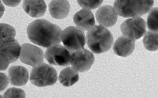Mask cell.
I'll return each instance as SVG.
<instances>
[{
	"label": "cell",
	"mask_w": 158,
	"mask_h": 98,
	"mask_svg": "<svg viewBox=\"0 0 158 98\" xmlns=\"http://www.w3.org/2000/svg\"><path fill=\"white\" fill-rule=\"evenodd\" d=\"M9 62L0 52V71L6 70L9 66Z\"/></svg>",
	"instance_id": "cb8c5ba5"
},
{
	"label": "cell",
	"mask_w": 158,
	"mask_h": 98,
	"mask_svg": "<svg viewBox=\"0 0 158 98\" xmlns=\"http://www.w3.org/2000/svg\"><path fill=\"white\" fill-rule=\"evenodd\" d=\"M21 1H3V2L5 4L9 7H15L19 4Z\"/></svg>",
	"instance_id": "d4e9b609"
},
{
	"label": "cell",
	"mask_w": 158,
	"mask_h": 98,
	"mask_svg": "<svg viewBox=\"0 0 158 98\" xmlns=\"http://www.w3.org/2000/svg\"><path fill=\"white\" fill-rule=\"evenodd\" d=\"M103 1L94 0V1H77L79 6L84 9L88 10L95 9L100 6Z\"/></svg>",
	"instance_id": "7402d4cb"
},
{
	"label": "cell",
	"mask_w": 158,
	"mask_h": 98,
	"mask_svg": "<svg viewBox=\"0 0 158 98\" xmlns=\"http://www.w3.org/2000/svg\"><path fill=\"white\" fill-rule=\"evenodd\" d=\"M72 53L65 47L57 45L47 49L45 57L51 65L65 67L70 65Z\"/></svg>",
	"instance_id": "52a82bcc"
},
{
	"label": "cell",
	"mask_w": 158,
	"mask_h": 98,
	"mask_svg": "<svg viewBox=\"0 0 158 98\" xmlns=\"http://www.w3.org/2000/svg\"><path fill=\"white\" fill-rule=\"evenodd\" d=\"M23 8L31 17L39 18L43 16L47 9V5L44 1H24Z\"/></svg>",
	"instance_id": "9a60e30c"
},
{
	"label": "cell",
	"mask_w": 158,
	"mask_h": 98,
	"mask_svg": "<svg viewBox=\"0 0 158 98\" xmlns=\"http://www.w3.org/2000/svg\"><path fill=\"white\" fill-rule=\"evenodd\" d=\"M61 39L65 47L72 53L84 48L85 44L84 32L73 26H69L62 31Z\"/></svg>",
	"instance_id": "5b68a950"
},
{
	"label": "cell",
	"mask_w": 158,
	"mask_h": 98,
	"mask_svg": "<svg viewBox=\"0 0 158 98\" xmlns=\"http://www.w3.org/2000/svg\"><path fill=\"white\" fill-rule=\"evenodd\" d=\"M21 51V47L15 39L4 43L0 47V52L10 63H14L18 60Z\"/></svg>",
	"instance_id": "5bb4252c"
},
{
	"label": "cell",
	"mask_w": 158,
	"mask_h": 98,
	"mask_svg": "<svg viewBox=\"0 0 158 98\" xmlns=\"http://www.w3.org/2000/svg\"><path fill=\"white\" fill-rule=\"evenodd\" d=\"M9 84V79L6 74L0 73V92L5 90Z\"/></svg>",
	"instance_id": "603a6c76"
},
{
	"label": "cell",
	"mask_w": 158,
	"mask_h": 98,
	"mask_svg": "<svg viewBox=\"0 0 158 98\" xmlns=\"http://www.w3.org/2000/svg\"><path fill=\"white\" fill-rule=\"evenodd\" d=\"M79 78L78 73L73 68L67 67L61 72L59 77L60 83L63 86L70 87L75 84Z\"/></svg>",
	"instance_id": "e0dca14e"
},
{
	"label": "cell",
	"mask_w": 158,
	"mask_h": 98,
	"mask_svg": "<svg viewBox=\"0 0 158 98\" xmlns=\"http://www.w3.org/2000/svg\"><path fill=\"white\" fill-rule=\"evenodd\" d=\"M4 98H26L25 92L20 88L12 87L5 93Z\"/></svg>",
	"instance_id": "44dd1931"
},
{
	"label": "cell",
	"mask_w": 158,
	"mask_h": 98,
	"mask_svg": "<svg viewBox=\"0 0 158 98\" xmlns=\"http://www.w3.org/2000/svg\"><path fill=\"white\" fill-rule=\"evenodd\" d=\"M154 5L151 0H117L114 7L117 14L125 18L139 17L149 12Z\"/></svg>",
	"instance_id": "3957f363"
},
{
	"label": "cell",
	"mask_w": 158,
	"mask_h": 98,
	"mask_svg": "<svg viewBox=\"0 0 158 98\" xmlns=\"http://www.w3.org/2000/svg\"><path fill=\"white\" fill-rule=\"evenodd\" d=\"M57 74L52 66L42 63L34 67L30 74L32 84L38 87H45L54 84L57 80Z\"/></svg>",
	"instance_id": "277c9868"
},
{
	"label": "cell",
	"mask_w": 158,
	"mask_h": 98,
	"mask_svg": "<svg viewBox=\"0 0 158 98\" xmlns=\"http://www.w3.org/2000/svg\"><path fill=\"white\" fill-rule=\"evenodd\" d=\"M158 10L157 7L153 8L151 10L147 20V24L148 29L156 32H158Z\"/></svg>",
	"instance_id": "ffe728a7"
},
{
	"label": "cell",
	"mask_w": 158,
	"mask_h": 98,
	"mask_svg": "<svg viewBox=\"0 0 158 98\" xmlns=\"http://www.w3.org/2000/svg\"><path fill=\"white\" fill-rule=\"evenodd\" d=\"M95 59L93 54L84 48L72 53L70 64L76 70L83 73L90 69Z\"/></svg>",
	"instance_id": "ba28073f"
},
{
	"label": "cell",
	"mask_w": 158,
	"mask_h": 98,
	"mask_svg": "<svg viewBox=\"0 0 158 98\" xmlns=\"http://www.w3.org/2000/svg\"><path fill=\"white\" fill-rule=\"evenodd\" d=\"M73 22L78 28L83 31H88L95 25L94 15L90 10L83 9L74 16Z\"/></svg>",
	"instance_id": "8fae6325"
},
{
	"label": "cell",
	"mask_w": 158,
	"mask_h": 98,
	"mask_svg": "<svg viewBox=\"0 0 158 98\" xmlns=\"http://www.w3.org/2000/svg\"><path fill=\"white\" fill-rule=\"evenodd\" d=\"M62 30L56 24L44 19H38L28 26L29 39L33 43L45 48L59 44Z\"/></svg>",
	"instance_id": "6da1fadb"
},
{
	"label": "cell",
	"mask_w": 158,
	"mask_h": 98,
	"mask_svg": "<svg viewBox=\"0 0 158 98\" xmlns=\"http://www.w3.org/2000/svg\"><path fill=\"white\" fill-rule=\"evenodd\" d=\"M5 11V9L4 6L0 1V19L3 16Z\"/></svg>",
	"instance_id": "484cf974"
},
{
	"label": "cell",
	"mask_w": 158,
	"mask_h": 98,
	"mask_svg": "<svg viewBox=\"0 0 158 98\" xmlns=\"http://www.w3.org/2000/svg\"><path fill=\"white\" fill-rule=\"evenodd\" d=\"M158 32L149 31L147 32L143 39L145 48L150 51H155L158 50Z\"/></svg>",
	"instance_id": "d6986e66"
},
{
	"label": "cell",
	"mask_w": 158,
	"mask_h": 98,
	"mask_svg": "<svg viewBox=\"0 0 158 98\" xmlns=\"http://www.w3.org/2000/svg\"><path fill=\"white\" fill-rule=\"evenodd\" d=\"M0 98H3L2 96L0 95Z\"/></svg>",
	"instance_id": "4316f807"
},
{
	"label": "cell",
	"mask_w": 158,
	"mask_h": 98,
	"mask_svg": "<svg viewBox=\"0 0 158 98\" xmlns=\"http://www.w3.org/2000/svg\"><path fill=\"white\" fill-rule=\"evenodd\" d=\"M9 77L12 85L20 87L27 82L29 74L26 68L21 66H14L9 69Z\"/></svg>",
	"instance_id": "7c38bea8"
},
{
	"label": "cell",
	"mask_w": 158,
	"mask_h": 98,
	"mask_svg": "<svg viewBox=\"0 0 158 98\" xmlns=\"http://www.w3.org/2000/svg\"><path fill=\"white\" fill-rule=\"evenodd\" d=\"M135 46V41L124 36H121L115 42L113 49L117 55L125 57L132 53Z\"/></svg>",
	"instance_id": "4fadbf2b"
},
{
	"label": "cell",
	"mask_w": 158,
	"mask_h": 98,
	"mask_svg": "<svg viewBox=\"0 0 158 98\" xmlns=\"http://www.w3.org/2000/svg\"><path fill=\"white\" fill-rule=\"evenodd\" d=\"M16 35L15 30L12 26L0 24V47L4 43L15 39Z\"/></svg>",
	"instance_id": "ac0fdd59"
},
{
	"label": "cell",
	"mask_w": 158,
	"mask_h": 98,
	"mask_svg": "<svg viewBox=\"0 0 158 98\" xmlns=\"http://www.w3.org/2000/svg\"><path fill=\"white\" fill-rule=\"evenodd\" d=\"M44 58V52L40 48L29 43L22 45L20 59L22 63L34 67L43 63Z\"/></svg>",
	"instance_id": "9c48e42d"
},
{
	"label": "cell",
	"mask_w": 158,
	"mask_h": 98,
	"mask_svg": "<svg viewBox=\"0 0 158 98\" xmlns=\"http://www.w3.org/2000/svg\"><path fill=\"white\" fill-rule=\"evenodd\" d=\"M86 42L89 47L94 53L100 54L111 48L114 38L107 29L100 25L95 26L88 32Z\"/></svg>",
	"instance_id": "7a4b0ae2"
},
{
	"label": "cell",
	"mask_w": 158,
	"mask_h": 98,
	"mask_svg": "<svg viewBox=\"0 0 158 98\" xmlns=\"http://www.w3.org/2000/svg\"><path fill=\"white\" fill-rule=\"evenodd\" d=\"M146 28L145 20L137 17L125 20L121 24L120 29L123 36L135 41L145 34Z\"/></svg>",
	"instance_id": "8992f818"
},
{
	"label": "cell",
	"mask_w": 158,
	"mask_h": 98,
	"mask_svg": "<svg viewBox=\"0 0 158 98\" xmlns=\"http://www.w3.org/2000/svg\"><path fill=\"white\" fill-rule=\"evenodd\" d=\"M70 9V5L67 1H52L49 5V11L53 18L62 20L69 15Z\"/></svg>",
	"instance_id": "2e32d148"
},
{
	"label": "cell",
	"mask_w": 158,
	"mask_h": 98,
	"mask_svg": "<svg viewBox=\"0 0 158 98\" xmlns=\"http://www.w3.org/2000/svg\"><path fill=\"white\" fill-rule=\"evenodd\" d=\"M98 22L107 28L113 26L116 24L118 18L114 8L109 5H105L99 8L96 13Z\"/></svg>",
	"instance_id": "30bf717a"
}]
</instances>
